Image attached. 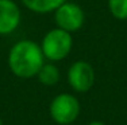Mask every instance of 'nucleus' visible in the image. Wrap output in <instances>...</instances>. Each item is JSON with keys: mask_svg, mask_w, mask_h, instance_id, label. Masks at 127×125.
I'll list each match as a JSON object with an SVG mask.
<instances>
[{"mask_svg": "<svg viewBox=\"0 0 127 125\" xmlns=\"http://www.w3.org/2000/svg\"><path fill=\"white\" fill-rule=\"evenodd\" d=\"M45 55L41 46L31 40L15 43L8 54V66L19 78H31L39 73L43 66Z\"/></svg>", "mask_w": 127, "mask_h": 125, "instance_id": "f257e3e1", "label": "nucleus"}, {"mask_svg": "<svg viewBox=\"0 0 127 125\" xmlns=\"http://www.w3.org/2000/svg\"><path fill=\"white\" fill-rule=\"evenodd\" d=\"M72 44H73V39L70 32L62 28H54L45 35L41 49L47 59L61 61L70 53Z\"/></svg>", "mask_w": 127, "mask_h": 125, "instance_id": "f03ea898", "label": "nucleus"}, {"mask_svg": "<svg viewBox=\"0 0 127 125\" xmlns=\"http://www.w3.org/2000/svg\"><path fill=\"white\" fill-rule=\"evenodd\" d=\"M50 117L58 125H69L77 120L80 114V102L73 94H58L49 106Z\"/></svg>", "mask_w": 127, "mask_h": 125, "instance_id": "7ed1b4c3", "label": "nucleus"}, {"mask_svg": "<svg viewBox=\"0 0 127 125\" xmlns=\"http://www.w3.org/2000/svg\"><path fill=\"white\" fill-rule=\"evenodd\" d=\"M95 70L85 61L74 62L68 71L69 85L77 93H85L91 90V88L95 83Z\"/></svg>", "mask_w": 127, "mask_h": 125, "instance_id": "20e7f679", "label": "nucleus"}, {"mask_svg": "<svg viewBox=\"0 0 127 125\" xmlns=\"http://www.w3.org/2000/svg\"><path fill=\"white\" fill-rule=\"evenodd\" d=\"M84 11L74 3H64L56 10V22L58 28L68 32L77 31L84 24Z\"/></svg>", "mask_w": 127, "mask_h": 125, "instance_id": "39448f33", "label": "nucleus"}, {"mask_svg": "<svg viewBox=\"0 0 127 125\" xmlns=\"http://www.w3.org/2000/svg\"><path fill=\"white\" fill-rule=\"evenodd\" d=\"M20 23V11L12 0H0V35L11 34Z\"/></svg>", "mask_w": 127, "mask_h": 125, "instance_id": "423d86ee", "label": "nucleus"}, {"mask_svg": "<svg viewBox=\"0 0 127 125\" xmlns=\"http://www.w3.org/2000/svg\"><path fill=\"white\" fill-rule=\"evenodd\" d=\"M23 4L29 10L38 14H46L53 10H57L61 4L65 3V0H22Z\"/></svg>", "mask_w": 127, "mask_h": 125, "instance_id": "0eeeda50", "label": "nucleus"}, {"mask_svg": "<svg viewBox=\"0 0 127 125\" xmlns=\"http://www.w3.org/2000/svg\"><path fill=\"white\" fill-rule=\"evenodd\" d=\"M37 75H38L39 82L46 86H53L60 81V70L53 63L43 65Z\"/></svg>", "mask_w": 127, "mask_h": 125, "instance_id": "6e6552de", "label": "nucleus"}, {"mask_svg": "<svg viewBox=\"0 0 127 125\" xmlns=\"http://www.w3.org/2000/svg\"><path fill=\"white\" fill-rule=\"evenodd\" d=\"M110 11L116 19H127V0H108Z\"/></svg>", "mask_w": 127, "mask_h": 125, "instance_id": "1a4fd4ad", "label": "nucleus"}, {"mask_svg": "<svg viewBox=\"0 0 127 125\" xmlns=\"http://www.w3.org/2000/svg\"><path fill=\"white\" fill-rule=\"evenodd\" d=\"M88 125H105L103 121H99V120H93V121H91V123Z\"/></svg>", "mask_w": 127, "mask_h": 125, "instance_id": "9d476101", "label": "nucleus"}, {"mask_svg": "<svg viewBox=\"0 0 127 125\" xmlns=\"http://www.w3.org/2000/svg\"><path fill=\"white\" fill-rule=\"evenodd\" d=\"M0 125H3V121H1V118H0Z\"/></svg>", "mask_w": 127, "mask_h": 125, "instance_id": "9b49d317", "label": "nucleus"}]
</instances>
